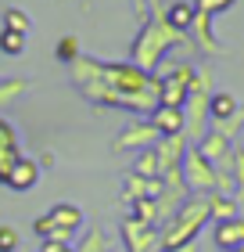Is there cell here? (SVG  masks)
I'll list each match as a JSON object with an SVG mask.
<instances>
[{"label":"cell","mask_w":244,"mask_h":252,"mask_svg":"<svg viewBox=\"0 0 244 252\" xmlns=\"http://www.w3.org/2000/svg\"><path fill=\"white\" fill-rule=\"evenodd\" d=\"M68 76L79 87V94L97 108H122L133 116H151V108L158 105L155 76L136 68L133 62H101L79 54L68 65Z\"/></svg>","instance_id":"obj_1"},{"label":"cell","mask_w":244,"mask_h":252,"mask_svg":"<svg viewBox=\"0 0 244 252\" xmlns=\"http://www.w3.org/2000/svg\"><path fill=\"white\" fill-rule=\"evenodd\" d=\"M183 36H187V32H176L165 18H162V4L155 0V11H151V18L140 26V32H136V40H133L130 62H133L136 68H144V72L155 76V68H162L165 54L176 51L180 43H187Z\"/></svg>","instance_id":"obj_2"},{"label":"cell","mask_w":244,"mask_h":252,"mask_svg":"<svg viewBox=\"0 0 244 252\" xmlns=\"http://www.w3.org/2000/svg\"><path fill=\"white\" fill-rule=\"evenodd\" d=\"M208 220H212V216H208L205 194H187V202H183L180 209L158 227V245H162V252H180V249H187V245H197V238H201V231H205Z\"/></svg>","instance_id":"obj_3"},{"label":"cell","mask_w":244,"mask_h":252,"mask_svg":"<svg viewBox=\"0 0 244 252\" xmlns=\"http://www.w3.org/2000/svg\"><path fill=\"white\" fill-rule=\"evenodd\" d=\"M32 231H36L43 242H68L76 245V234L83 231V209L72 202H57L51 205L40 220H32Z\"/></svg>","instance_id":"obj_4"},{"label":"cell","mask_w":244,"mask_h":252,"mask_svg":"<svg viewBox=\"0 0 244 252\" xmlns=\"http://www.w3.org/2000/svg\"><path fill=\"white\" fill-rule=\"evenodd\" d=\"M190 76H194V65L190 62H176V65H165V72H155L158 105H176V108H183L187 90H190Z\"/></svg>","instance_id":"obj_5"},{"label":"cell","mask_w":244,"mask_h":252,"mask_svg":"<svg viewBox=\"0 0 244 252\" xmlns=\"http://www.w3.org/2000/svg\"><path fill=\"white\" fill-rule=\"evenodd\" d=\"M183 184H187L190 194H208L216 191V166L205 158V152L197 144H187V152H183Z\"/></svg>","instance_id":"obj_6"},{"label":"cell","mask_w":244,"mask_h":252,"mask_svg":"<svg viewBox=\"0 0 244 252\" xmlns=\"http://www.w3.org/2000/svg\"><path fill=\"white\" fill-rule=\"evenodd\" d=\"M119 238H122L126 252H162V245H158V227L155 223H144V220H133V216H122Z\"/></svg>","instance_id":"obj_7"},{"label":"cell","mask_w":244,"mask_h":252,"mask_svg":"<svg viewBox=\"0 0 244 252\" xmlns=\"http://www.w3.org/2000/svg\"><path fill=\"white\" fill-rule=\"evenodd\" d=\"M155 144H158V130H155L147 119H133V123L111 141V152H122V155L133 152V155H136V152H144V148H155Z\"/></svg>","instance_id":"obj_8"},{"label":"cell","mask_w":244,"mask_h":252,"mask_svg":"<svg viewBox=\"0 0 244 252\" xmlns=\"http://www.w3.org/2000/svg\"><path fill=\"white\" fill-rule=\"evenodd\" d=\"M36 180H40V166H36V158L18 155L15 162H11V169L4 173V180H0V184L11 188V191H32V188H36Z\"/></svg>","instance_id":"obj_9"},{"label":"cell","mask_w":244,"mask_h":252,"mask_svg":"<svg viewBox=\"0 0 244 252\" xmlns=\"http://www.w3.org/2000/svg\"><path fill=\"white\" fill-rule=\"evenodd\" d=\"M147 123L158 130V137H172V133L187 130L183 108H176V105H155V108H151V116H147Z\"/></svg>","instance_id":"obj_10"},{"label":"cell","mask_w":244,"mask_h":252,"mask_svg":"<svg viewBox=\"0 0 244 252\" xmlns=\"http://www.w3.org/2000/svg\"><path fill=\"white\" fill-rule=\"evenodd\" d=\"M22 155V137L15 130V123L0 116V180H4V173L11 169V162Z\"/></svg>","instance_id":"obj_11"},{"label":"cell","mask_w":244,"mask_h":252,"mask_svg":"<svg viewBox=\"0 0 244 252\" xmlns=\"http://www.w3.org/2000/svg\"><path fill=\"white\" fill-rule=\"evenodd\" d=\"M187 133H172V137H158L155 152H158V162H162V173L165 169H180L183 162V152H187Z\"/></svg>","instance_id":"obj_12"},{"label":"cell","mask_w":244,"mask_h":252,"mask_svg":"<svg viewBox=\"0 0 244 252\" xmlns=\"http://www.w3.org/2000/svg\"><path fill=\"white\" fill-rule=\"evenodd\" d=\"M212 242H216V249H241L244 245V216L216 220L212 223Z\"/></svg>","instance_id":"obj_13"},{"label":"cell","mask_w":244,"mask_h":252,"mask_svg":"<svg viewBox=\"0 0 244 252\" xmlns=\"http://www.w3.org/2000/svg\"><path fill=\"white\" fill-rule=\"evenodd\" d=\"M158 194H162V177L144 180V177H136V173H126L119 198H122L126 205H130V202H136V198H158Z\"/></svg>","instance_id":"obj_14"},{"label":"cell","mask_w":244,"mask_h":252,"mask_svg":"<svg viewBox=\"0 0 244 252\" xmlns=\"http://www.w3.org/2000/svg\"><path fill=\"white\" fill-rule=\"evenodd\" d=\"M190 32H194V47L205 51V54H223V47L216 43V32H212V15L194 7V22H190Z\"/></svg>","instance_id":"obj_15"},{"label":"cell","mask_w":244,"mask_h":252,"mask_svg":"<svg viewBox=\"0 0 244 252\" xmlns=\"http://www.w3.org/2000/svg\"><path fill=\"white\" fill-rule=\"evenodd\" d=\"M197 148L205 152V158L212 166H223V162H230V152H234V141H226L223 133H216V130H208L201 141H197Z\"/></svg>","instance_id":"obj_16"},{"label":"cell","mask_w":244,"mask_h":252,"mask_svg":"<svg viewBox=\"0 0 244 252\" xmlns=\"http://www.w3.org/2000/svg\"><path fill=\"white\" fill-rule=\"evenodd\" d=\"M234 112H241V101L230 90H212V97H208V123H223Z\"/></svg>","instance_id":"obj_17"},{"label":"cell","mask_w":244,"mask_h":252,"mask_svg":"<svg viewBox=\"0 0 244 252\" xmlns=\"http://www.w3.org/2000/svg\"><path fill=\"white\" fill-rule=\"evenodd\" d=\"M205 202H208V216H212V220H230V216H241V205H237L234 194L208 191V194H205Z\"/></svg>","instance_id":"obj_18"},{"label":"cell","mask_w":244,"mask_h":252,"mask_svg":"<svg viewBox=\"0 0 244 252\" xmlns=\"http://www.w3.org/2000/svg\"><path fill=\"white\" fill-rule=\"evenodd\" d=\"M162 18H165L176 32H190V22H194V4H187V0L165 4V7H162Z\"/></svg>","instance_id":"obj_19"},{"label":"cell","mask_w":244,"mask_h":252,"mask_svg":"<svg viewBox=\"0 0 244 252\" xmlns=\"http://www.w3.org/2000/svg\"><path fill=\"white\" fill-rule=\"evenodd\" d=\"M130 173L144 177V180H155V177H162V162H158V152H155V148H144V152H136L133 166H130Z\"/></svg>","instance_id":"obj_20"},{"label":"cell","mask_w":244,"mask_h":252,"mask_svg":"<svg viewBox=\"0 0 244 252\" xmlns=\"http://www.w3.org/2000/svg\"><path fill=\"white\" fill-rule=\"evenodd\" d=\"M26 94H29V79H22V76L0 79V108H4V105H15V101L26 97Z\"/></svg>","instance_id":"obj_21"},{"label":"cell","mask_w":244,"mask_h":252,"mask_svg":"<svg viewBox=\"0 0 244 252\" xmlns=\"http://www.w3.org/2000/svg\"><path fill=\"white\" fill-rule=\"evenodd\" d=\"M130 216L133 220H144V223H162V213H158V198H136L130 202Z\"/></svg>","instance_id":"obj_22"},{"label":"cell","mask_w":244,"mask_h":252,"mask_svg":"<svg viewBox=\"0 0 244 252\" xmlns=\"http://www.w3.org/2000/svg\"><path fill=\"white\" fill-rule=\"evenodd\" d=\"M0 29H15V32H26V36H29V32H32V18L22 7H4V26H0Z\"/></svg>","instance_id":"obj_23"},{"label":"cell","mask_w":244,"mask_h":252,"mask_svg":"<svg viewBox=\"0 0 244 252\" xmlns=\"http://www.w3.org/2000/svg\"><path fill=\"white\" fill-rule=\"evenodd\" d=\"M76 252H111V245H108V238H104L101 227H90L83 234V242L76 245Z\"/></svg>","instance_id":"obj_24"},{"label":"cell","mask_w":244,"mask_h":252,"mask_svg":"<svg viewBox=\"0 0 244 252\" xmlns=\"http://www.w3.org/2000/svg\"><path fill=\"white\" fill-rule=\"evenodd\" d=\"M0 51L7 58H18L26 51V32H15V29H0Z\"/></svg>","instance_id":"obj_25"},{"label":"cell","mask_w":244,"mask_h":252,"mask_svg":"<svg viewBox=\"0 0 244 252\" xmlns=\"http://www.w3.org/2000/svg\"><path fill=\"white\" fill-rule=\"evenodd\" d=\"M79 54H83V47H79V36H61V40H57V47H54V58L61 62V65H72Z\"/></svg>","instance_id":"obj_26"},{"label":"cell","mask_w":244,"mask_h":252,"mask_svg":"<svg viewBox=\"0 0 244 252\" xmlns=\"http://www.w3.org/2000/svg\"><path fill=\"white\" fill-rule=\"evenodd\" d=\"M230 173L237 184V198H244V144H234V152H230Z\"/></svg>","instance_id":"obj_27"},{"label":"cell","mask_w":244,"mask_h":252,"mask_svg":"<svg viewBox=\"0 0 244 252\" xmlns=\"http://www.w3.org/2000/svg\"><path fill=\"white\" fill-rule=\"evenodd\" d=\"M212 130H216V133H223L226 141H234V137L244 130V108H241V112H234V116L223 119V123H212Z\"/></svg>","instance_id":"obj_28"},{"label":"cell","mask_w":244,"mask_h":252,"mask_svg":"<svg viewBox=\"0 0 244 252\" xmlns=\"http://www.w3.org/2000/svg\"><path fill=\"white\" fill-rule=\"evenodd\" d=\"M0 252H18V231L11 223H0Z\"/></svg>","instance_id":"obj_29"},{"label":"cell","mask_w":244,"mask_h":252,"mask_svg":"<svg viewBox=\"0 0 244 252\" xmlns=\"http://www.w3.org/2000/svg\"><path fill=\"white\" fill-rule=\"evenodd\" d=\"M230 4H234V0H194V7H197V11H205V15H212V18H216V15H223Z\"/></svg>","instance_id":"obj_30"},{"label":"cell","mask_w":244,"mask_h":252,"mask_svg":"<svg viewBox=\"0 0 244 252\" xmlns=\"http://www.w3.org/2000/svg\"><path fill=\"white\" fill-rule=\"evenodd\" d=\"M36 252H76V245H68V242H43Z\"/></svg>","instance_id":"obj_31"},{"label":"cell","mask_w":244,"mask_h":252,"mask_svg":"<svg viewBox=\"0 0 244 252\" xmlns=\"http://www.w3.org/2000/svg\"><path fill=\"white\" fill-rule=\"evenodd\" d=\"M147 4H151V0H133V11H136V18H140V26H144V22L151 18V11H147Z\"/></svg>","instance_id":"obj_32"},{"label":"cell","mask_w":244,"mask_h":252,"mask_svg":"<svg viewBox=\"0 0 244 252\" xmlns=\"http://www.w3.org/2000/svg\"><path fill=\"white\" fill-rule=\"evenodd\" d=\"M36 166H40V169H51V166H54V152H43Z\"/></svg>","instance_id":"obj_33"},{"label":"cell","mask_w":244,"mask_h":252,"mask_svg":"<svg viewBox=\"0 0 244 252\" xmlns=\"http://www.w3.org/2000/svg\"><path fill=\"white\" fill-rule=\"evenodd\" d=\"M219 252H244V245H241V249H219Z\"/></svg>","instance_id":"obj_34"}]
</instances>
